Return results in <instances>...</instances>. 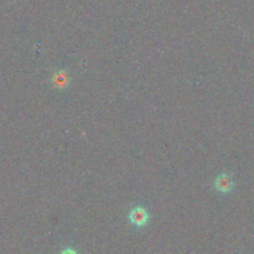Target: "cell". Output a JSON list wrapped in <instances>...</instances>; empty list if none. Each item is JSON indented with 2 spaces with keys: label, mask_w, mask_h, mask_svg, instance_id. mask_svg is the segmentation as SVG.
Instances as JSON below:
<instances>
[{
  "label": "cell",
  "mask_w": 254,
  "mask_h": 254,
  "mask_svg": "<svg viewBox=\"0 0 254 254\" xmlns=\"http://www.w3.org/2000/svg\"><path fill=\"white\" fill-rule=\"evenodd\" d=\"M148 218H149V214L147 210L142 206L134 207L129 214V219L131 223H133L136 226L145 225L148 221Z\"/></svg>",
  "instance_id": "6da1fadb"
},
{
  "label": "cell",
  "mask_w": 254,
  "mask_h": 254,
  "mask_svg": "<svg viewBox=\"0 0 254 254\" xmlns=\"http://www.w3.org/2000/svg\"><path fill=\"white\" fill-rule=\"evenodd\" d=\"M214 186L215 188L219 190V191H222V192H227L231 190L232 186H233V183H232V179L229 175L227 174H221L219 175L216 180H215V183H214Z\"/></svg>",
  "instance_id": "7a4b0ae2"
},
{
  "label": "cell",
  "mask_w": 254,
  "mask_h": 254,
  "mask_svg": "<svg viewBox=\"0 0 254 254\" xmlns=\"http://www.w3.org/2000/svg\"><path fill=\"white\" fill-rule=\"evenodd\" d=\"M61 254H77V252L74 249L68 247V248H65Z\"/></svg>",
  "instance_id": "3957f363"
}]
</instances>
